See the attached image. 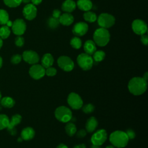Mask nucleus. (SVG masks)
Segmentation results:
<instances>
[{
    "instance_id": "36",
    "label": "nucleus",
    "mask_w": 148,
    "mask_h": 148,
    "mask_svg": "<svg viewBox=\"0 0 148 148\" xmlns=\"http://www.w3.org/2000/svg\"><path fill=\"white\" fill-rule=\"evenodd\" d=\"M22 56L20 54H14L11 58V62L13 64H17L21 61Z\"/></svg>"
},
{
    "instance_id": "54",
    "label": "nucleus",
    "mask_w": 148,
    "mask_h": 148,
    "mask_svg": "<svg viewBox=\"0 0 148 148\" xmlns=\"http://www.w3.org/2000/svg\"><path fill=\"white\" fill-rule=\"evenodd\" d=\"M1 99V92H0V100Z\"/></svg>"
},
{
    "instance_id": "14",
    "label": "nucleus",
    "mask_w": 148,
    "mask_h": 148,
    "mask_svg": "<svg viewBox=\"0 0 148 148\" xmlns=\"http://www.w3.org/2000/svg\"><path fill=\"white\" fill-rule=\"evenodd\" d=\"M23 14L24 17L28 20H32L34 19L37 14V9L35 5L32 3H28L23 8Z\"/></svg>"
},
{
    "instance_id": "37",
    "label": "nucleus",
    "mask_w": 148,
    "mask_h": 148,
    "mask_svg": "<svg viewBox=\"0 0 148 148\" xmlns=\"http://www.w3.org/2000/svg\"><path fill=\"white\" fill-rule=\"evenodd\" d=\"M24 44V39L21 35L17 36L15 38V45L18 47H22Z\"/></svg>"
},
{
    "instance_id": "9",
    "label": "nucleus",
    "mask_w": 148,
    "mask_h": 148,
    "mask_svg": "<svg viewBox=\"0 0 148 148\" xmlns=\"http://www.w3.org/2000/svg\"><path fill=\"white\" fill-rule=\"evenodd\" d=\"M107 139V133L106 130L101 129L97 131L92 135L91 138V142L92 145L101 146Z\"/></svg>"
},
{
    "instance_id": "1",
    "label": "nucleus",
    "mask_w": 148,
    "mask_h": 148,
    "mask_svg": "<svg viewBox=\"0 0 148 148\" xmlns=\"http://www.w3.org/2000/svg\"><path fill=\"white\" fill-rule=\"evenodd\" d=\"M129 91L135 95L143 94L147 89V82L143 77H135L131 79L128 84Z\"/></svg>"
},
{
    "instance_id": "18",
    "label": "nucleus",
    "mask_w": 148,
    "mask_h": 148,
    "mask_svg": "<svg viewBox=\"0 0 148 148\" xmlns=\"http://www.w3.org/2000/svg\"><path fill=\"white\" fill-rule=\"evenodd\" d=\"M76 7L75 2L73 0H65L62 4L61 9L66 13H71Z\"/></svg>"
},
{
    "instance_id": "22",
    "label": "nucleus",
    "mask_w": 148,
    "mask_h": 148,
    "mask_svg": "<svg viewBox=\"0 0 148 148\" xmlns=\"http://www.w3.org/2000/svg\"><path fill=\"white\" fill-rule=\"evenodd\" d=\"M53 62H54V58L51 54L46 53L43 56L41 60V63H42V65L45 69L50 66H51V65L53 64Z\"/></svg>"
},
{
    "instance_id": "45",
    "label": "nucleus",
    "mask_w": 148,
    "mask_h": 148,
    "mask_svg": "<svg viewBox=\"0 0 148 148\" xmlns=\"http://www.w3.org/2000/svg\"><path fill=\"white\" fill-rule=\"evenodd\" d=\"M6 26H8V27H12V26L13 22H12V21H10V20H9L7 21V23H6Z\"/></svg>"
},
{
    "instance_id": "49",
    "label": "nucleus",
    "mask_w": 148,
    "mask_h": 148,
    "mask_svg": "<svg viewBox=\"0 0 148 148\" xmlns=\"http://www.w3.org/2000/svg\"><path fill=\"white\" fill-rule=\"evenodd\" d=\"M2 58L0 56V68L2 67Z\"/></svg>"
},
{
    "instance_id": "27",
    "label": "nucleus",
    "mask_w": 148,
    "mask_h": 148,
    "mask_svg": "<svg viewBox=\"0 0 148 148\" xmlns=\"http://www.w3.org/2000/svg\"><path fill=\"white\" fill-rule=\"evenodd\" d=\"M10 120L6 114H0V130L7 128L9 125Z\"/></svg>"
},
{
    "instance_id": "29",
    "label": "nucleus",
    "mask_w": 148,
    "mask_h": 148,
    "mask_svg": "<svg viewBox=\"0 0 148 148\" xmlns=\"http://www.w3.org/2000/svg\"><path fill=\"white\" fill-rule=\"evenodd\" d=\"M10 34V30L6 25H3L0 28V38L2 39H6Z\"/></svg>"
},
{
    "instance_id": "24",
    "label": "nucleus",
    "mask_w": 148,
    "mask_h": 148,
    "mask_svg": "<svg viewBox=\"0 0 148 148\" xmlns=\"http://www.w3.org/2000/svg\"><path fill=\"white\" fill-rule=\"evenodd\" d=\"M0 103L2 107L6 108H12L15 103L14 100L10 97H5L1 99Z\"/></svg>"
},
{
    "instance_id": "3",
    "label": "nucleus",
    "mask_w": 148,
    "mask_h": 148,
    "mask_svg": "<svg viewBox=\"0 0 148 148\" xmlns=\"http://www.w3.org/2000/svg\"><path fill=\"white\" fill-rule=\"evenodd\" d=\"M110 36V34L107 29L100 28L95 31L93 35V39L96 45L103 47L109 43Z\"/></svg>"
},
{
    "instance_id": "34",
    "label": "nucleus",
    "mask_w": 148,
    "mask_h": 148,
    "mask_svg": "<svg viewBox=\"0 0 148 148\" xmlns=\"http://www.w3.org/2000/svg\"><path fill=\"white\" fill-rule=\"evenodd\" d=\"M82 110L84 113L86 114H90L92 113L95 109L94 106L91 103H88L84 106H82Z\"/></svg>"
},
{
    "instance_id": "5",
    "label": "nucleus",
    "mask_w": 148,
    "mask_h": 148,
    "mask_svg": "<svg viewBox=\"0 0 148 148\" xmlns=\"http://www.w3.org/2000/svg\"><path fill=\"white\" fill-rule=\"evenodd\" d=\"M77 62L79 66L84 71H87L90 69L93 65L94 60L92 57L85 53L80 54L77 57Z\"/></svg>"
},
{
    "instance_id": "53",
    "label": "nucleus",
    "mask_w": 148,
    "mask_h": 148,
    "mask_svg": "<svg viewBox=\"0 0 148 148\" xmlns=\"http://www.w3.org/2000/svg\"><path fill=\"white\" fill-rule=\"evenodd\" d=\"M2 106L1 105V103H0V110H1V109H2Z\"/></svg>"
},
{
    "instance_id": "30",
    "label": "nucleus",
    "mask_w": 148,
    "mask_h": 148,
    "mask_svg": "<svg viewBox=\"0 0 148 148\" xmlns=\"http://www.w3.org/2000/svg\"><path fill=\"white\" fill-rule=\"evenodd\" d=\"M70 44L73 48L75 49H79L81 47L82 43L81 39L79 37L75 36L71 39Z\"/></svg>"
},
{
    "instance_id": "2",
    "label": "nucleus",
    "mask_w": 148,
    "mask_h": 148,
    "mask_svg": "<svg viewBox=\"0 0 148 148\" xmlns=\"http://www.w3.org/2000/svg\"><path fill=\"white\" fill-rule=\"evenodd\" d=\"M129 139L125 132L122 131H115L109 136V141L114 147L121 148L127 146Z\"/></svg>"
},
{
    "instance_id": "11",
    "label": "nucleus",
    "mask_w": 148,
    "mask_h": 148,
    "mask_svg": "<svg viewBox=\"0 0 148 148\" xmlns=\"http://www.w3.org/2000/svg\"><path fill=\"white\" fill-rule=\"evenodd\" d=\"M132 29L136 34L142 35L147 32V27L146 23L143 20L136 19L132 23Z\"/></svg>"
},
{
    "instance_id": "48",
    "label": "nucleus",
    "mask_w": 148,
    "mask_h": 148,
    "mask_svg": "<svg viewBox=\"0 0 148 148\" xmlns=\"http://www.w3.org/2000/svg\"><path fill=\"white\" fill-rule=\"evenodd\" d=\"M31 0H22V2L25 3H29Z\"/></svg>"
},
{
    "instance_id": "38",
    "label": "nucleus",
    "mask_w": 148,
    "mask_h": 148,
    "mask_svg": "<svg viewBox=\"0 0 148 148\" xmlns=\"http://www.w3.org/2000/svg\"><path fill=\"white\" fill-rule=\"evenodd\" d=\"M126 135H127L128 138L129 139H132L135 137V133L134 132V131H133L131 129H128L126 131V132H125Z\"/></svg>"
},
{
    "instance_id": "25",
    "label": "nucleus",
    "mask_w": 148,
    "mask_h": 148,
    "mask_svg": "<svg viewBox=\"0 0 148 148\" xmlns=\"http://www.w3.org/2000/svg\"><path fill=\"white\" fill-rule=\"evenodd\" d=\"M65 130L66 133L69 136H72L76 132V131H77L76 125L73 123H71V122H69L66 124Z\"/></svg>"
},
{
    "instance_id": "17",
    "label": "nucleus",
    "mask_w": 148,
    "mask_h": 148,
    "mask_svg": "<svg viewBox=\"0 0 148 148\" xmlns=\"http://www.w3.org/2000/svg\"><path fill=\"white\" fill-rule=\"evenodd\" d=\"M35 136L34 130L30 127H27L24 128L21 132V138L25 140H29L32 139Z\"/></svg>"
},
{
    "instance_id": "44",
    "label": "nucleus",
    "mask_w": 148,
    "mask_h": 148,
    "mask_svg": "<svg viewBox=\"0 0 148 148\" xmlns=\"http://www.w3.org/2000/svg\"><path fill=\"white\" fill-rule=\"evenodd\" d=\"M57 148H68V147H67L66 145H65L63 143H61L57 146Z\"/></svg>"
},
{
    "instance_id": "20",
    "label": "nucleus",
    "mask_w": 148,
    "mask_h": 148,
    "mask_svg": "<svg viewBox=\"0 0 148 148\" xmlns=\"http://www.w3.org/2000/svg\"><path fill=\"white\" fill-rule=\"evenodd\" d=\"M76 5L81 10L87 12L91 9L92 3L91 0H78Z\"/></svg>"
},
{
    "instance_id": "28",
    "label": "nucleus",
    "mask_w": 148,
    "mask_h": 148,
    "mask_svg": "<svg viewBox=\"0 0 148 148\" xmlns=\"http://www.w3.org/2000/svg\"><path fill=\"white\" fill-rule=\"evenodd\" d=\"M92 55L93 60L97 62L102 61L105 57V53L102 50H96Z\"/></svg>"
},
{
    "instance_id": "4",
    "label": "nucleus",
    "mask_w": 148,
    "mask_h": 148,
    "mask_svg": "<svg viewBox=\"0 0 148 148\" xmlns=\"http://www.w3.org/2000/svg\"><path fill=\"white\" fill-rule=\"evenodd\" d=\"M54 115L58 120L62 123L69 122L72 117L71 110L64 106L58 107L55 110Z\"/></svg>"
},
{
    "instance_id": "10",
    "label": "nucleus",
    "mask_w": 148,
    "mask_h": 148,
    "mask_svg": "<svg viewBox=\"0 0 148 148\" xmlns=\"http://www.w3.org/2000/svg\"><path fill=\"white\" fill-rule=\"evenodd\" d=\"M29 74L34 79H39L45 75V68L39 64H34L29 68Z\"/></svg>"
},
{
    "instance_id": "13",
    "label": "nucleus",
    "mask_w": 148,
    "mask_h": 148,
    "mask_svg": "<svg viewBox=\"0 0 148 148\" xmlns=\"http://www.w3.org/2000/svg\"><path fill=\"white\" fill-rule=\"evenodd\" d=\"M22 58L29 64H37L39 61V56L38 53L33 50H25L23 52Z\"/></svg>"
},
{
    "instance_id": "32",
    "label": "nucleus",
    "mask_w": 148,
    "mask_h": 148,
    "mask_svg": "<svg viewBox=\"0 0 148 148\" xmlns=\"http://www.w3.org/2000/svg\"><path fill=\"white\" fill-rule=\"evenodd\" d=\"M5 4L10 8H16L19 6L22 0H3Z\"/></svg>"
},
{
    "instance_id": "7",
    "label": "nucleus",
    "mask_w": 148,
    "mask_h": 148,
    "mask_svg": "<svg viewBox=\"0 0 148 148\" xmlns=\"http://www.w3.org/2000/svg\"><path fill=\"white\" fill-rule=\"evenodd\" d=\"M67 102L68 105L75 110L82 108L83 106V101L81 97L75 92H71L68 95Z\"/></svg>"
},
{
    "instance_id": "46",
    "label": "nucleus",
    "mask_w": 148,
    "mask_h": 148,
    "mask_svg": "<svg viewBox=\"0 0 148 148\" xmlns=\"http://www.w3.org/2000/svg\"><path fill=\"white\" fill-rule=\"evenodd\" d=\"M143 79L144 80H145L147 82V79H148V73H147V72L143 75Z\"/></svg>"
},
{
    "instance_id": "19",
    "label": "nucleus",
    "mask_w": 148,
    "mask_h": 148,
    "mask_svg": "<svg viewBox=\"0 0 148 148\" xmlns=\"http://www.w3.org/2000/svg\"><path fill=\"white\" fill-rule=\"evenodd\" d=\"M84 50L86 54L92 55L97 50L96 44L92 40H87L84 44Z\"/></svg>"
},
{
    "instance_id": "26",
    "label": "nucleus",
    "mask_w": 148,
    "mask_h": 148,
    "mask_svg": "<svg viewBox=\"0 0 148 148\" xmlns=\"http://www.w3.org/2000/svg\"><path fill=\"white\" fill-rule=\"evenodd\" d=\"M84 20L89 23H94L97 20V15L95 13L91 11H87L83 14Z\"/></svg>"
},
{
    "instance_id": "8",
    "label": "nucleus",
    "mask_w": 148,
    "mask_h": 148,
    "mask_svg": "<svg viewBox=\"0 0 148 148\" xmlns=\"http://www.w3.org/2000/svg\"><path fill=\"white\" fill-rule=\"evenodd\" d=\"M57 64L59 67L66 72L71 71L74 68L73 61L68 56H62L57 60Z\"/></svg>"
},
{
    "instance_id": "51",
    "label": "nucleus",
    "mask_w": 148,
    "mask_h": 148,
    "mask_svg": "<svg viewBox=\"0 0 148 148\" xmlns=\"http://www.w3.org/2000/svg\"><path fill=\"white\" fill-rule=\"evenodd\" d=\"M105 148H114V147L113 145H109V146H106Z\"/></svg>"
},
{
    "instance_id": "50",
    "label": "nucleus",
    "mask_w": 148,
    "mask_h": 148,
    "mask_svg": "<svg viewBox=\"0 0 148 148\" xmlns=\"http://www.w3.org/2000/svg\"><path fill=\"white\" fill-rule=\"evenodd\" d=\"M3 45V42H2V39L0 38V49L1 48V47Z\"/></svg>"
},
{
    "instance_id": "35",
    "label": "nucleus",
    "mask_w": 148,
    "mask_h": 148,
    "mask_svg": "<svg viewBox=\"0 0 148 148\" xmlns=\"http://www.w3.org/2000/svg\"><path fill=\"white\" fill-rule=\"evenodd\" d=\"M46 69H45V74L48 76H53L57 73V69L53 67L50 66Z\"/></svg>"
},
{
    "instance_id": "41",
    "label": "nucleus",
    "mask_w": 148,
    "mask_h": 148,
    "mask_svg": "<svg viewBox=\"0 0 148 148\" xmlns=\"http://www.w3.org/2000/svg\"><path fill=\"white\" fill-rule=\"evenodd\" d=\"M140 40L144 45H147L148 44V37L146 35H142L140 37Z\"/></svg>"
},
{
    "instance_id": "16",
    "label": "nucleus",
    "mask_w": 148,
    "mask_h": 148,
    "mask_svg": "<svg viewBox=\"0 0 148 148\" xmlns=\"http://www.w3.org/2000/svg\"><path fill=\"white\" fill-rule=\"evenodd\" d=\"M58 20L60 23L62 25L68 26L73 23L74 21V17L69 13H64L60 16Z\"/></svg>"
},
{
    "instance_id": "40",
    "label": "nucleus",
    "mask_w": 148,
    "mask_h": 148,
    "mask_svg": "<svg viewBox=\"0 0 148 148\" xmlns=\"http://www.w3.org/2000/svg\"><path fill=\"white\" fill-rule=\"evenodd\" d=\"M61 15V11L58 9H54L53 12V14H52V17L56 18H57V19H59L60 16Z\"/></svg>"
},
{
    "instance_id": "42",
    "label": "nucleus",
    "mask_w": 148,
    "mask_h": 148,
    "mask_svg": "<svg viewBox=\"0 0 148 148\" xmlns=\"http://www.w3.org/2000/svg\"><path fill=\"white\" fill-rule=\"evenodd\" d=\"M31 1L32 2V3L33 5H38L40 4V3L42 2V0H31Z\"/></svg>"
},
{
    "instance_id": "33",
    "label": "nucleus",
    "mask_w": 148,
    "mask_h": 148,
    "mask_svg": "<svg viewBox=\"0 0 148 148\" xmlns=\"http://www.w3.org/2000/svg\"><path fill=\"white\" fill-rule=\"evenodd\" d=\"M59 24H60L59 20L57 19V18H54L53 17H50L48 19L47 24H48L49 27L50 28H51V29L56 28L58 26Z\"/></svg>"
},
{
    "instance_id": "15",
    "label": "nucleus",
    "mask_w": 148,
    "mask_h": 148,
    "mask_svg": "<svg viewBox=\"0 0 148 148\" xmlns=\"http://www.w3.org/2000/svg\"><path fill=\"white\" fill-rule=\"evenodd\" d=\"M88 29V25L84 22H78L76 23L72 28V32L78 36L84 35Z\"/></svg>"
},
{
    "instance_id": "12",
    "label": "nucleus",
    "mask_w": 148,
    "mask_h": 148,
    "mask_svg": "<svg viewBox=\"0 0 148 148\" xmlns=\"http://www.w3.org/2000/svg\"><path fill=\"white\" fill-rule=\"evenodd\" d=\"M26 24L25 21L21 18L16 19L12 24V28L13 32L16 35H21L24 34L26 30Z\"/></svg>"
},
{
    "instance_id": "43",
    "label": "nucleus",
    "mask_w": 148,
    "mask_h": 148,
    "mask_svg": "<svg viewBox=\"0 0 148 148\" xmlns=\"http://www.w3.org/2000/svg\"><path fill=\"white\" fill-rule=\"evenodd\" d=\"M73 148H86V146L84 144H80V145H75Z\"/></svg>"
},
{
    "instance_id": "31",
    "label": "nucleus",
    "mask_w": 148,
    "mask_h": 148,
    "mask_svg": "<svg viewBox=\"0 0 148 148\" xmlns=\"http://www.w3.org/2000/svg\"><path fill=\"white\" fill-rule=\"evenodd\" d=\"M8 20L9 14L8 12L3 9H0V24L5 25Z\"/></svg>"
},
{
    "instance_id": "39",
    "label": "nucleus",
    "mask_w": 148,
    "mask_h": 148,
    "mask_svg": "<svg viewBox=\"0 0 148 148\" xmlns=\"http://www.w3.org/2000/svg\"><path fill=\"white\" fill-rule=\"evenodd\" d=\"M86 134H87V131L86 130H84L83 129H82L79 131H78L77 132V134H76V135L78 138H83L86 135Z\"/></svg>"
},
{
    "instance_id": "47",
    "label": "nucleus",
    "mask_w": 148,
    "mask_h": 148,
    "mask_svg": "<svg viewBox=\"0 0 148 148\" xmlns=\"http://www.w3.org/2000/svg\"><path fill=\"white\" fill-rule=\"evenodd\" d=\"M90 148H101L100 146L98 145H92Z\"/></svg>"
},
{
    "instance_id": "6",
    "label": "nucleus",
    "mask_w": 148,
    "mask_h": 148,
    "mask_svg": "<svg viewBox=\"0 0 148 148\" xmlns=\"http://www.w3.org/2000/svg\"><path fill=\"white\" fill-rule=\"evenodd\" d=\"M98 24L103 28H109L112 27L115 23V18L110 14L102 13L98 17Z\"/></svg>"
},
{
    "instance_id": "52",
    "label": "nucleus",
    "mask_w": 148,
    "mask_h": 148,
    "mask_svg": "<svg viewBox=\"0 0 148 148\" xmlns=\"http://www.w3.org/2000/svg\"><path fill=\"white\" fill-rule=\"evenodd\" d=\"M22 140H23V139H22V138H21V137H20V138H19L18 139V141H19V142H21V141H22Z\"/></svg>"
},
{
    "instance_id": "23",
    "label": "nucleus",
    "mask_w": 148,
    "mask_h": 148,
    "mask_svg": "<svg viewBox=\"0 0 148 148\" xmlns=\"http://www.w3.org/2000/svg\"><path fill=\"white\" fill-rule=\"evenodd\" d=\"M21 116L19 114H16L12 117L11 120L9 121L8 127H7L8 130H11L14 128V127L18 125L21 121Z\"/></svg>"
},
{
    "instance_id": "21",
    "label": "nucleus",
    "mask_w": 148,
    "mask_h": 148,
    "mask_svg": "<svg viewBox=\"0 0 148 148\" xmlns=\"http://www.w3.org/2000/svg\"><path fill=\"white\" fill-rule=\"evenodd\" d=\"M98 125V121L94 117H90L86 123V130L88 132H92Z\"/></svg>"
}]
</instances>
